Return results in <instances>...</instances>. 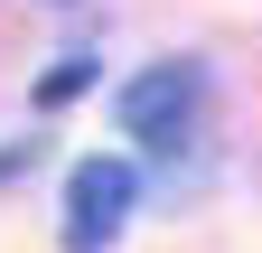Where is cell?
Here are the masks:
<instances>
[{
    "label": "cell",
    "instance_id": "cell-1",
    "mask_svg": "<svg viewBox=\"0 0 262 253\" xmlns=\"http://www.w3.org/2000/svg\"><path fill=\"white\" fill-rule=\"evenodd\" d=\"M131 197H141L131 160H75V178H66V253H113V235L131 225Z\"/></svg>",
    "mask_w": 262,
    "mask_h": 253
},
{
    "label": "cell",
    "instance_id": "cell-2",
    "mask_svg": "<svg viewBox=\"0 0 262 253\" xmlns=\"http://www.w3.org/2000/svg\"><path fill=\"white\" fill-rule=\"evenodd\" d=\"M196 66H150L141 85L122 94V122H131V141H150V150H187L196 132Z\"/></svg>",
    "mask_w": 262,
    "mask_h": 253
},
{
    "label": "cell",
    "instance_id": "cell-3",
    "mask_svg": "<svg viewBox=\"0 0 262 253\" xmlns=\"http://www.w3.org/2000/svg\"><path fill=\"white\" fill-rule=\"evenodd\" d=\"M84 75H94L84 56H66V66H47V75H38V103H66V94H84Z\"/></svg>",
    "mask_w": 262,
    "mask_h": 253
}]
</instances>
